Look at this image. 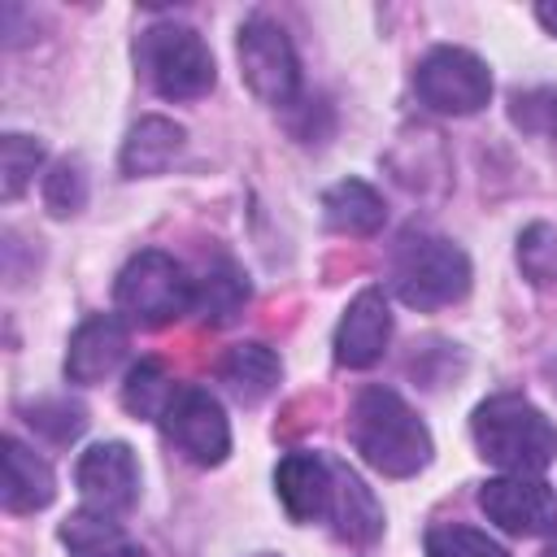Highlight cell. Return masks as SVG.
<instances>
[{
	"instance_id": "44dd1931",
	"label": "cell",
	"mask_w": 557,
	"mask_h": 557,
	"mask_svg": "<svg viewBox=\"0 0 557 557\" xmlns=\"http://www.w3.org/2000/svg\"><path fill=\"white\" fill-rule=\"evenodd\" d=\"M174 392H178V387L170 383L165 366L148 357V361H135V366H131V374H126V383H122V405H126L135 418L161 422V413L170 409Z\"/></svg>"
},
{
	"instance_id": "277c9868",
	"label": "cell",
	"mask_w": 557,
	"mask_h": 557,
	"mask_svg": "<svg viewBox=\"0 0 557 557\" xmlns=\"http://www.w3.org/2000/svg\"><path fill=\"white\" fill-rule=\"evenodd\" d=\"M135 61H139V74L148 78V87L165 100H200L218 78L213 52L205 48V39L178 22L148 26L135 44Z\"/></svg>"
},
{
	"instance_id": "484cf974",
	"label": "cell",
	"mask_w": 557,
	"mask_h": 557,
	"mask_svg": "<svg viewBox=\"0 0 557 557\" xmlns=\"http://www.w3.org/2000/svg\"><path fill=\"white\" fill-rule=\"evenodd\" d=\"M426 557H509L492 535L461 527V522H444L426 531Z\"/></svg>"
},
{
	"instance_id": "3957f363",
	"label": "cell",
	"mask_w": 557,
	"mask_h": 557,
	"mask_svg": "<svg viewBox=\"0 0 557 557\" xmlns=\"http://www.w3.org/2000/svg\"><path fill=\"white\" fill-rule=\"evenodd\" d=\"M387 283L409 309H444L470 292V257L431 231H405L387 257Z\"/></svg>"
},
{
	"instance_id": "603a6c76",
	"label": "cell",
	"mask_w": 557,
	"mask_h": 557,
	"mask_svg": "<svg viewBox=\"0 0 557 557\" xmlns=\"http://www.w3.org/2000/svg\"><path fill=\"white\" fill-rule=\"evenodd\" d=\"M509 122L544 144H557V87H531V91H513L509 100Z\"/></svg>"
},
{
	"instance_id": "ac0fdd59",
	"label": "cell",
	"mask_w": 557,
	"mask_h": 557,
	"mask_svg": "<svg viewBox=\"0 0 557 557\" xmlns=\"http://www.w3.org/2000/svg\"><path fill=\"white\" fill-rule=\"evenodd\" d=\"M187 131L161 113H148L131 126L126 144H122V174L126 178H144V174H161L178 152H183Z\"/></svg>"
},
{
	"instance_id": "f1b7e54d",
	"label": "cell",
	"mask_w": 557,
	"mask_h": 557,
	"mask_svg": "<svg viewBox=\"0 0 557 557\" xmlns=\"http://www.w3.org/2000/svg\"><path fill=\"white\" fill-rule=\"evenodd\" d=\"M540 557H557V544H553V548H544V553H540Z\"/></svg>"
},
{
	"instance_id": "e0dca14e",
	"label": "cell",
	"mask_w": 557,
	"mask_h": 557,
	"mask_svg": "<svg viewBox=\"0 0 557 557\" xmlns=\"http://www.w3.org/2000/svg\"><path fill=\"white\" fill-rule=\"evenodd\" d=\"M248 305V278L231 257H213L191 278V313L209 326H226Z\"/></svg>"
},
{
	"instance_id": "6da1fadb",
	"label": "cell",
	"mask_w": 557,
	"mask_h": 557,
	"mask_svg": "<svg viewBox=\"0 0 557 557\" xmlns=\"http://www.w3.org/2000/svg\"><path fill=\"white\" fill-rule=\"evenodd\" d=\"M348 440L366 466L387 479H409L431 461V431L392 387H361L348 409Z\"/></svg>"
},
{
	"instance_id": "83f0119b",
	"label": "cell",
	"mask_w": 557,
	"mask_h": 557,
	"mask_svg": "<svg viewBox=\"0 0 557 557\" xmlns=\"http://www.w3.org/2000/svg\"><path fill=\"white\" fill-rule=\"evenodd\" d=\"M535 17L557 35V4H535Z\"/></svg>"
},
{
	"instance_id": "f546056e",
	"label": "cell",
	"mask_w": 557,
	"mask_h": 557,
	"mask_svg": "<svg viewBox=\"0 0 557 557\" xmlns=\"http://www.w3.org/2000/svg\"><path fill=\"white\" fill-rule=\"evenodd\" d=\"M257 557H278V553H257Z\"/></svg>"
},
{
	"instance_id": "7402d4cb",
	"label": "cell",
	"mask_w": 557,
	"mask_h": 557,
	"mask_svg": "<svg viewBox=\"0 0 557 557\" xmlns=\"http://www.w3.org/2000/svg\"><path fill=\"white\" fill-rule=\"evenodd\" d=\"M39 165H44V144L39 139L17 135V131L0 135V196L4 200H17Z\"/></svg>"
},
{
	"instance_id": "9c48e42d",
	"label": "cell",
	"mask_w": 557,
	"mask_h": 557,
	"mask_svg": "<svg viewBox=\"0 0 557 557\" xmlns=\"http://www.w3.org/2000/svg\"><path fill=\"white\" fill-rule=\"evenodd\" d=\"M483 513L509 535H553L557 531V492L535 474H505L479 487Z\"/></svg>"
},
{
	"instance_id": "2e32d148",
	"label": "cell",
	"mask_w": 557,
	"mask_h": 557,
	"mask_svg": "<svg viewBox=\"0 0 557 557\" xmlns=\"http://www.w3.org/2000/svg\"><path fill=\"white\" fill-rule=\"evenodd\" d=\"M57 496V479L48 470L44 457H35L22 440H4V483H0V500L9 513H35Z\"/></svg>"
},
{
	"instance_id": "ffe728a7",
	"label": "cell",
	"mask_w": 557,
	"mask_h": 557,
	"mask_svg": "<svg viewBox=\"0 0 557 557\" xmlns=\"http://www.w3.org/2000/svg\"><path fill=\"white\" fill-rule=\"evenodd\" d=\"M322 218H326V226L339 231V235H374V231L383 226V218H387V205H383V196H379L370 183L344 178V183L326 187V196H322Z\"/></svg>"
},
{
	"instance_id": "52a82bcc",
	"label": "cell",
	"mask_w": 557,
	"mask_h": 557,
	"mask_svg": "<svg viewBox=\"0 0 557 557\" xmlns=\"http://www.w3.org/2000/svg\"><path fill=\"white\" fill-rule=\"evenodd\" d=\"M413 91L426 109L435 113H453V117H466V113H479L492 96V74L487 65L466 52V48H431L418 70H413Z\"/></svg>"
},
{
	"instance_id": "4fadbf2b",
	"label": "cell",
	"mask_w": 557,
	"mask_h": 557,
	"mask_svg": "<svg viewBox=\"0 0 557 557\" xmlns=\"http://www.w3.org/2000/svg\"><path fill=\"white\" fill-rule=\"evenodd\" d=\"M331 479H335V457L322 453H287L274 470L278 500L296 522H326Z\"/></svg>"
},
{
	"instance_id": "5bb4252c",
	"label": "cell",
	"mask_w": 557,
	"mask_h": 557,
	"mask_svg": "<svg viewBox=\"0 0 557 557\" xmlns=\"http://www.w3.org/2000/svg\"><path fill=\"white\" fill-rule=\"evenodd\" d=\"M326 527H331L339 540H348V544H374V540L383 535V505L374 500V492H370L344 461H335Z\"/></svg>"
},
{
	"instance_id": "d6986e66",
	"label": "cell",
	"mask_w": 557,
	"mask_h": 557,
	"mask_svg": "<svg viewBox=\"0 0 557 557\" xmlns=\"http://www.w3.org/2000/svg\"><path fill=\"white\" fill-rule=\"evenodd\" d=\"M61 544L70 557H148L139 540H131L109 513L78 509L61 522Z\"/></svg>"
},
{
	"instance_id": "8992f818",
	"label": "cell",
	"mask_w": 557,
	"mask_h": 557,
	"mask_svg": "<svg viewBox=\"0 0 557 557\" xmlns=\"http://www.w3.org/2000/svg\"><path fill=\"white\" fill-rule=\"evenodd\" d=\"M235 52H239V74L248 83V91L261 100V104H292L296 91H300V61H296V48L287 39V30L270 17H248L239 26V39H235Z\"/></svg>"
},
{
	"instance_id": "9a60e30c",
	"label": "cell",
	"mask_w": 557,
	"mask_h": 557,
	"mask_svg": "<svg viewBox=\"0 0 557 557\" xmlns=\"http://www.w3.org/2000/svg\"><path fill=\"white\" fill-rule=\"evenodd\" d=\"M283 379V361L274 348L265 344H235L222 352L218 361V383L239 400V405H257L265 400Z\"/></svg>"
},
{
	"instance_id": "4316f807",
	"label": "cell",
	"mask_w": 557,
	"mask_h": 557,
	"mask_svg": "<svg viewBox=\"0 0 557 557\" xmlns=\"http://www.w3.org/2000/svg\"><path fill=\"white\" fill-rule=\"evenodd\" d=\"M44 205L52 218H70L87 205V174L78 161H61L48 178H44Z\"/></svg>"
},
{
	"instance_id": "30bf717a",
	"label": "cell",
	"mask_w": 557,
	"mask_h": 557,
	"mask_svg": "<svg viewBox=\"0 0 557 557\" xmlns=\"http://www.w3.org/2000/svg\"><path fill=\"white\" fill-rule=\"evenodd\" d=\"M78 492L87 500V509L96 513H126L135 500H139V466H135V453L122 444V440H109V444H96L78 457Z\"/></svg>"
},
{
	"instance_id": "7a4b0ae2",
	"label": "cell",
	"mask_w": 557,
	"mask_h": 557,
	"mask_svg": "<svg viewBox=\"0 0 557 557\" xmlns=\"http://www.w3.org/2000/svg\"><path fill=\"white\" fill-rule=\"evenodd\" d=\"M470 435L479 457L509 474H540L557 457V426L544 418V409L513 392L487 396L470 418Z\"/></svg>"
},
{
	"instance_id": "d4e9b609",
	"label": "cell",
	"mask_w": 557,
	"mask_h": 557,
	"mask_svg": "<svg viewBox=\"0 0 557 557\" xmlns=\"http://www.w3.org/2000/svg\"><path fill=\"white\" fill-rule=\"evenodd\" d=\"M26 422H30L44 440H52V444H70V440L83 435V426H87V409L74 405V400H65V396H52V400L26 405Z\"/></svg>"
},
{
	"instance_id": "5b68a950",
	"label": "cell",
	"mask_w": 557,
	"mask_h": 557,
	"mask_svg": "<svg viewBox=\"0 0 557 557\" xmlns=\"http://www.w3.org/2000/svg\"><path fill=\"white\" fill-rule=\"evenodd\" d=\"M113 300L126 322L165 326V322L191 313V274L170 252L144 248L122 265L117 283H113Z\"/></svg>"
},
{
	"instance_id": "cb8c5ba5",
	"label": "cell",
	"mask_w": 557,
	"mask_h": 557,
	"mask_svg": "<svg viewBox=\"0 0 557 557\" xmlns=\"http://www.w3.org/2000/svg\"><path fill=\"white\" fill-rule=\"evenodd\" d=\"M518 270L535 287H553L557 283V231L548 222H531L518 235Z\"/></svg>"
},
{
	"instance_id": "8fae6325",
	"label": "cell",
	"mask_w": 557,
	"mask_h": 557,
	"mask_svg": "<svg viewBox=\"0 0 557 557\" xmlns=\"http://www.w3.org/2000/svg\"><path fill=\"white\" fill-rule=\"evenodd\" d=\"M387 339H392V313H387L383 292L379 287L357 292L335 326V361L348 370H366L383 357Z\"/></svg>"
},
{
	"instance_id": "7c38bea8",
	"label": "cell",
	"mask_w": 557,
	"mask_h": 557,
	"mask_svg": "<svg viewBox=\"0 0 557 557\" xmlns=\"http://www.w3.org/2000/svg\"><path fill=\"white\" fill-rule=\"evenodd\" d=\"M131 348V331L117 313H96L87 318L74 335H70V348H65V379L70 383H100L109 379L122 357Z\"/></svg>"
},
{
	"instance_id": "ba28073f",
	"label": "cell",
	"mask_w": 557,
	"mask_h": 557,
	"mask_svg": "<svg viewBox=\"0 0 557 557\" xmlns=\"http://www.w3.org/2000/svg\"><path fill=\"white\" fill-rule=\"evenodd\" d=\"M161 431L196 466H218L231 453V422L218 396L205 387H178L170 409L161 413Z\"/></svg>"
}]
</instances>
